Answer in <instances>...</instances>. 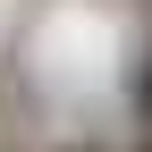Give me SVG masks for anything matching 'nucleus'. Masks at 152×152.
<instances>
[{
  "instance_id": "nucleus-1",
  "label": "nucleus",
  "mask_w": 152,
  "mask_h": 152,
  "mask_svg": "<svg viewBox=\"0 0 152 152\" xmlns=\"http://www.w3.org/2000/svg\"><path fill=\"white\" fill-rule=\"evenodd\" d=\"M59 152H102V144H59Z\"/></svg>"
}]
</instances>
